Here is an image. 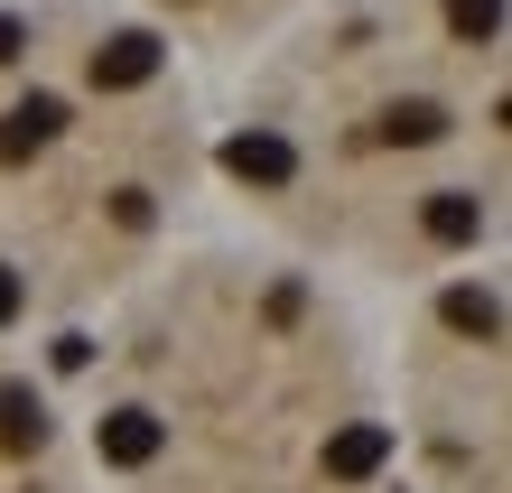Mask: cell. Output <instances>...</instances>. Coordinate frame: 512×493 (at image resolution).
I'll list each match as a JSON object with an SVG mask.
<instances>
[{
  "instance_id": "cell-12",
  "label": "cell",
  "mask_w": 512,
  "mask_h": 493,
  "mask_svg": "<svg viewBox=\"0 0 512 493\" xmlns=\"http://www.w3.org/2000/svg\"><path fill=\"white\" fill-rule=\"evenodd\" d=\"M19 47H28V28H19L10 10H0V66H10V56H19Z\"/></svg>"
},
{
  "instance_id": "cell-1",
  "label": "cell",
  "mask_w": 512,
  "mask_h": 493,
  "mask_svg": "<svg viewBox=\"0 0 512 493\" xmlns=\"http://www.w3.org/2000/svg\"><path fill=\"white\" fill-rule=\"evenodd\" d=\"M66 131V103L56 94H28L19 112H0V168H19V159H38V149Z\"/></svg>"
},
{
  "instance_id": "cell-6",
  "label": "cell",
  "mask_w": 512,
  "mask_h": 493,
  "mask_svg": "<svg viewBox=\"0 0 512 493\" xmlns=\"http://www.w3.org/2000/svg\"><path fill=\"white\" fill-rule=\"evenodd\" d=\"M224 168L243 177V187H289V168H298V159H289V140H270V131H243V140L224 149Z\"/></svg>"
},
{
  "instance_id": "cell-5",
  "label": "cell",
  "mask_w": 512,
  "mask_h": 493,
  "mask_svg": "<svg viewBox=\"0 0 512 493\" xmlns=\"http://www.w3.org/2000/svg\"><path fill=\"white\" fill-rule=\"evenodd\" d=\"M0 447H10V456H38L47 447V400L28 391V382H0Z\"/></svg>"
},
{
  "instance_id": "cell-4",
  "label": "cell",
  "mask_w": 512,
  "mask_h": 493,
  "mask_svg": "<svg viewBox=\"0 0 512 493\" xmlns=\"http://www.w3.org/2000/svg\"><path fill=\"white\" fill-rule=\"evenodd\" d=\"M382 456H391V428L354 419V428L326 438V475H336V484H364V475H382Z\"/></svg>"
},
{
  "instance_id": "cell-10",
  "label": "cell",
  "mask_w": 512,
  "mask_h": 493,
  "mask_svg": "<svg viewBox=\"0 0 512 493\" xmlns=\"http://www.w3.org/2000/svg\"><path fill=\"white\" fill-rule=\"evenodd\" d=\"M447 28H457V38H494V28H503V0H447Z\"/></svg>"
},
{
  "instance_id": "cell-7",
  "label": "cell",
  "mask_w": 512,
  "mask_h": 493,
  "mask_svg": "<svg viewBox=\"0 0 512 493\" xmlns=\"http://www.w3.org/2000/svg\"><path fill=\"white\" fill-rule=\"evenodd\" d=\"M419 224H429L438 242H475V233H485V205H475L466 187H438V196H429V214H419Z\"/></svg>"
},
{
  "instance_id": "cell-11",
  "label": "cell",
  "mask_w": 512,
  "mask_h": 493,
  "mask_svg": "<svg viewBox=\"0 0 512 493\" xmlns=\"http://www.w3.org/2000/svg\"><path fill=\"white\" fill-rule=\"evenodd\" d=\"M19 307H28V280H19V270H10V261H0V326H10V317H19Z\"/></svg>"
},
{
  "instance_id": "cell-3",
  "label": "cell",
  "mask_w": 512,
  "mask_h": 493,
  "mask_svg": "<svg viewBox=\"0 0 512 493\" xmlns=\"http://www.w3.org/2000/svg\"><path fill=\"white\" fill-rule=\"evenodd\" d=\"M94 447H103V466H149V456L168 447V428L149 419V410H112V419L94 428Z\"/></svg>"
},
{
  "instance_id": "cell-8",
  "label": "cell",
  "mask_w": 512,
  "mask_h": 493,
  "mask_svg": "<svg viewBox=\"0 0 512 493\" xmlns=\"http://www.w3.org/2000/svg\"><path fill=\"white\" fill-rule=\"evenodd\" d=\"M438 131H447V112H438V103H401V112L382 121V140H410V149H419V140H438Z\"/></svg>"
},
{
  "instance_id": "cell-2",
  "label": "cell",
  "mask_w": 512,
  "mask_h": 493,
  "mask_svg": "<svg viewBox=\"0 0 512 493\" xmlns=\"http://www.w3.org/2000/svg\"><path fill=\"white\" fill-rule=\"evenodd\" d=\"M149 75H159V38H149V28H122L112 47H94V84L103 94H131V84H149Z\"/></svg>"
},
{
  "instance_id": "cell-9",
  "label": "cell",
  "mask_w": 512,
  "mask_h": 493,
  "mask_svg": "<svg viewBox=\"0 0 512 493\" xmlns=\"http://www.w3.org/2000/svg\"><path fill=\"white\" fill-rule=\"evenodd\" d=\"M447 326H457V335H494L503 317H494V298H485V289H447Z\"/></svg>"
}]
</instances>
